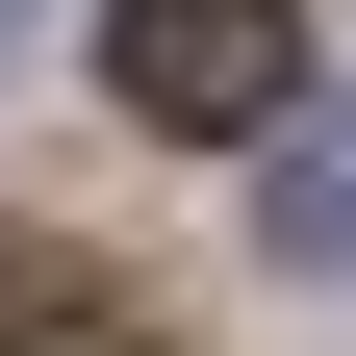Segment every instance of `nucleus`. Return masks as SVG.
I'll return each instance as SVG.
<instances>
[{"label": "nucleus", "mask_w": 356, "mask_h": 356, "mask_svg": "<svg viewBox=\"0 0 356 356\" xmlns=\"http://www.w3.org/2000/svg\"><path fill=\"white\" fill-rule=\"evenodd\" d=\"M254 254H356V102H280V153H254Z\"/></svg>", "instance_id": "obj_2"}, {"label": "nucleus", "mask_w": 356, "mask_h": 356, "mask_svg": "<svg viewBox=\"0 0 356 356\" xmlns=\"http://www.w3.org/2000/svg\"><path fill=\"white\" fill-rule=\"evenodd\" d=\"M102 102L127 127H280L305 102V0H102Z\"/></svg>", "instance_id": "obj_1"}]
</instances>
